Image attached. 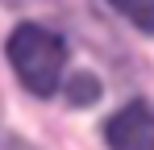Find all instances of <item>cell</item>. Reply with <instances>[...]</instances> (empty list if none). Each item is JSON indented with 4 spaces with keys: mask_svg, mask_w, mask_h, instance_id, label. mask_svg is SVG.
<instances>
[{
    "mask_svg": "<svg viewBox=\"0 0 154 150\" xmlns=\"http://www.w3.org/2000/svg\"><path fill=\"white\" fill-rule=\"evenodd\" d=\"M129 25H137L142 33H150L154 38V0H108Z\"/></svg>",
    "mask_w": 154,
    "mask_h": 150,
    "instance_id": "3957f363",
    "label": "cell"
},
{
    "mask_svg": "<svg viewBox=\"0 0 154 150\" xmlns=\"http://www.w3.org/2000/svg\"><path fill=\"white\" fill-rule=\"evenodd\" d=\"M108 150H154V108L146 100H133L117 108L104 125Z\"/></svg>",
    "mask_w": 154,
    "mask_h": 150,
    "instance_id": "7a4b0ae2",
    "label": "cell"
},
{
    "mask_svg": "<svg viewBox=\"0 0 154 150\" xmlns=\"http://www.w3.org/2000/svg\"><path fill=\"white\" fill-rule=\"evenodd\" d=\"M8 63L33 96H54L63 83V67H67V46L46 25L25 21L8 33Z\"/></svg>",
    "mask_w": 154,
    "mask_h": 150,
    "instance_id": "6da1fadb",
    "label": "cell"
},
{
    "mask_svg": "<svg viewBox=\"0 0 154 150\" xmlns=\"http://www.w3.org/2000/svg\"><path fill=\"white\" fill-rule=\"evenodd\" d=\"M67 100H71V104H92V100H100V83L88 71L71 75V79H67Z\"/></svg>",
    "mask_w": 154,
    "mask_h": 150,
    "instance_id": "277c9868",
    "label": "cell"
}]
</instances>
